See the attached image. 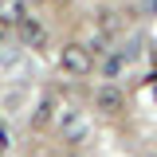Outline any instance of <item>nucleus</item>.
I'll list each match as a JSON object with an SVG mask.
<instances>
[{
	"label": "nucleus",
	"mask_w": 157,
	"mask_h": 157,
	"mask_svg": "<svg viewBox=\"0 0 157 157\" xmlns=\"http://www.w3.org/2000/svg\"><path fill=\"white\" fill-rule=\"evenodd\" d=\"M51 118H59V102H55L51 94H47V98H39V106H36V114H32V122H36L39 130H43V126H47Z\"/></svg>",
	"instance_id": "obj_6"
},
{
	"label": "nucleus",
	"mask_w": 157,
	"mask_h": 157,
	"mask_svg": "<svg viewBox=\"0 0 157 157\" xmlns=\"http://www.w3.org/2000/svg\"><path fill=\"white\" fill-rule=\"evenodd\" d=\"M122 106H126V98H122V90H118L114 82H106V86L94 90V110H102V114H118Z\"/></svg>",
	"instance_id": "obj_4"
},
{
	"label": "nucleus",
	"mask_w": 157,
	"mask_h": 157,
	"mask_svg": "<svg viewBox=\"0 0 157 157\" xmlns=\"http://www.w3.org/2000/svg\"><path fill=\"white\" fill-rule=\"evenodd\" d=\"M122 28H126V20H122V12H102V16H98V32H102L106 39H110V36H118Z\"/></svg>",
	"instance_id": "obj_7"
},
{
	"label": "nucleus",
	"mask_w": 157,
	"mask_h": 157,
	"mask_svg": "<svg viewBox=\"0 0 157 157\" xmlns=\"http://www.w3.org/2000/svg\"><path fill=\"white\" fill-rule=\"evenodd\" d=\"M24 20H28L24 0H0V24H4V28H20Z\"/></svg>",
	"instance_id": "obj_5"
},
{
	"label": "nucleus",
	"mask_w": 157,
	"mask_h": 157,
	"mask_svg": "<svg viewBox=\"0 0 157 157\" xmlns=\"http://www.w3.org/2000/svg\"><path fill=\"white\" fill-rule=\"evenodd\" d=\"M59 67L67 71V75H90L94 71V47H86V43H63V51H59Z\"/></svg>",
	"instance_id": "obj_1"
},
{
	"label": "nucleus",
	"mask_w": 157,
	"mask_h": 157,
	"mask_svg": "<svg viewBox=\"0 0 157 157\" xmlns=\"http://www.w3.org/2000/svg\"><path fill=\"white\" fill-rule=\"evenodd\" d=\"M16 32H20V47H32V51H43V47H47V28H43L39 20L28 16Z\"/></svg>",
	"instance_id": "obj_3"
},
{
	"label": "nucleus",
	"mask_w": 157,
	"mask_h": 157,
	"mask_svg": "<svg viewBox=\"0 0 157 157\" xmlns=\"http://www.w3.org/2000/svg\"><path fill=\"white\" fill-rule=\"evenodd\" d=\"M47 4H67V0H47Z\"/></svg>",
	"instance_id": "obj_10"
},
{
	"label": "nucleus",
	"mask_w": 157,
	"mask_h": 157,
	"mask_svg": "<svg viewBox=\"0 0 157 157\" xmlns=\"http://www.w3.org/2000/svg\"><path fill=\"white\" fill-rule=\"evenodd\" d=\"M8 149V134H4V126H0V153Z\"/></svg>",
	"instance_id": "obj_9"
},
{
	"label": "nucleus",
	"mask_w": 157,
	"mask_h": 157,
	"mask_svg": "<svg viewBox=\"0 0 157 157\" xmlns=\"http://www.w3.org/2000/svg\"><path fill=\"white\" fill-rule=\"evenodd\" d=\"M102 75H106V78H118V75H122V55H106V63H102Z\"/></svg>",
	"instance_id": "obj_8"
},
{
	"label": "nucleus",
	"mask_w": 157,
	"mask_h": 157,
	"mask_svg": "<svg viewBox=\"0 0 157 157\" xmlns=\"http://www.w3.org/2000/svg\"><path fill=\"white\" fill-rule=\"evenodd\" d=\"M55 126H59V134H63V141H82V137L90 134V122L82 118V110H59Z\"/></svg>",
	"instance_id": "obj_2"
}]
</instances>
